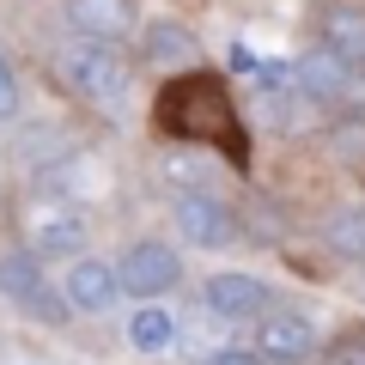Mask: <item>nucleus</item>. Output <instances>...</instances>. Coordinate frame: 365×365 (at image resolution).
<instances>
[{
  "instance_id": "obj_13",
  "label": "nucleus",
  "mask_w": 365,
  "mask_h": 365,
  "mask_svg": "<svg viewBox=\"0 0 365 365\" xmlns=\"http://www.w3.org/2000/svg\"><path fill=\"white\" fill-rule=\"evenodd\" d=\"M128 347L134 353H170V347H177V317H170L165 304L146 299L140 311L128 317Z\"/></svg>"
},
{
  "instance_id": "obj_12",
  "label": "nucleus",
  "mask_w": 365,
  "mask_h": 365,
  "mask_svg": "<svg viewBox=\"0 0 365 365\" xmlns=\"http://www.w3.org/2000/svg\"><path fill=\"white\" fill-rule=\"evenodd\" d=\"M140 55H146V67H189L201 55V37L182 19H153L140 37Z\"/></svg>"
},
{
  "instance_id": "obj_4",
  "label": "nucleus",
  "mask_w": 365,
  "mask_h": 365,
  "mask_svg": "<svg viewBox=\"0 0 365 365\" xmlns=\"http://www.w3.org/2000/svg\"><path fill=\"white\" fill-rule=\"evenodd\" d=\"M116 280L134 299H165L182 280V256L170 244H158V237H140V244H128V256L116 262Z\"/></svg>"
},
{
  "instance_id": "obj_15",
  "label": "nucleus",
  "mask_w": 365,
  "mask_h": 365,
  "mask_svg": "<svg viewBox=\"0 0 365 365\" xmlns=\"http://www.w3.org/2000/svg\"><path fill=\"white\" fill-rule=\"evenodd\" d=\"M86 220L79 213H49V220L37 225V256H79L86 250Z\"/></svg>"
},
{
  "instance_id": "obj_17",
  "label": "nucleus",
  "mask_w": 365,
  "mask_h": 365,
  "mask_svg": "<svg viewBox=\"0 0 365 365\" xmlns=\"http://www.w3.org/2000/svg\"><path fill=\"white\" fill-rule=\"evenodd\" d=\"M335 158L341 165H365V116L335 122Z\"/></svg>"
},
{
  "instance_id": "obj_5",
  "label": "nucleus",
  "mask_w": 365,
  "mask_h": 365,
  "mask_svg": "<svg viewBox=\"0 0 365 365\" xmlns=\"http://www.w3.org/2000/svg\"><path fill=\"white\" fill-rule=\"evenodd\" d=\"M292 73H299V91L311 98V104H359V98H365V73H359V67H347L329 43H323V49H311Z\"/></svg>"
},
{
  "instance_id": "obj_14",
  "label": "nucleus",
  "mask_w": 365,
  "mask_h": 365,
  "mask_svg": "<svg viewBox=\"0 0 365 365\" xmlns=\"http://www.w3.org/2000/svg\"><path fill=\"white\" fill-rule=\"evenodd\" d=\"M323 43H329L347 67H359V73H365V13H353V6L323 13Z\"/></svg>"
},
{
  "instance_id": "obj_9",
  "label": "nucleus",
  "mask_w": 365,
  "mask_h": 365,
  "mask_svg": "<svg viewBox=\"0 0 365 365\" xmlns=\"http://www.w3.org/2000/svg\"><path fill=\"white\" fill-rule=\"evenodd\" d=\"M158 177L177 189V195H213V182H225V170H220V158L207 153V146H170L165 158H158Z\"/></svg>"
},
{
  "instance_id": "obj_6",
  "label": "nucleus",
  "mask_w": 365,
  "mask_h": 365,
  "mask_svg": "<svg viewBox=\"0 0 365 365\" xmlns=\"http://www.w3.org/2000/svg\"><path fill=\"white\" fill-rule=\"evenodd\" d=\"M177 232L195 250H232L237 237H244L237 232V213L225 207L220 195H182L177 201Z\"/></svg>"
},
{
  "instance_id": "obj_21",
  "label": "nucleus",
  "mask_w": 365,
  "mask_h": 365,
  "mask_svg": "<svg viewBox=\"0 0 365 365\" xmlns=\"http://www.w3.org/2000/svg\"><path fill=\"white\" fill-rule=\"evenodd\" d=\"M359 299H365V274H359Z\"/></svg>"
},
{
  "instance_id": "obj_2",
  "label": "nucleus",
  "mask_w": 365,
  "mask_h": 365,
  "mask_svg": "<svg viewBox=\"0 0 365 365\" xmlns=\"http://www.w3.org/2000/svg\"><path fill=\"white\" fill-rule=\"evenodd\" d=\"M61 73H67V86H73L86 104H98V110H122L128 104V86H134L128 61H122L110 43H73V49H61Z\"/></svg>"
},
{
  "instance_id": "obj_18",
  "label": "nucleus",
  "mask_w": 365,
  "mask_h": 365,
  "mask_svg": "<svg viewBox=\"0 0 365 365\" xmlns=\"http://www.w3.org/2000/svg\"><path fill=\"white\" fill-rule=\"evenodd\" d=\"M19 116V73H13V61L0 55V122H13Z\"/></svg>"
},
{
  "instance_id": "obj_7",
  "label": "nucleus",
  "mask_w": 365,
  "mask_h": 365,
  "mask_svg": "<svg viewBox=\"0 0 365 365\" xmlns=\"http://www.w3.org/2000/svg\"><path fill=\"white\" fill-rule=\"evenodd\" d=\"M256 353L262 359H311L317 353V329H311V317H299V311H268L256 323Z\"/></svg>"
},
{
  "instance_id": "obj_3",
  "label": "nucleus",
  "mask_w": 365,
  "mask_h": 365,
  "mask_svg": "<svg viewBox=\"0 0 365 365\" xmlns=\"http://www.w3.org/2000/svg\"><path fill=\"white\" fill-rule=\"evenodd\" d=\"M0 299H13L19 311L43 317V323H67V317H73L67 292H49V280H43V268H37V250L0 256Z\"/></svg>"
},
{
  "instance_id": "obj_16",
  "label": "nucleus",
  "mask_w": 365,
  "mask_h": 365,
  "mask_svg": "<svg viewBox=\"0 0 365 365\" xmlns=\"http://www.w3.org/2000/svg\"><path fill=\"white\" fill-rule=\"evenodd\" d=\"M323 237H329L335 256L365 262V201H359V207H335V213H329V225H323Z\"/></svg>"
},
{
  "instance_id": "obj_10",
  "label": "nucleus",
  "mask_w": 365,
  "mask_h": 365,
  "mask_svg": "<svg viewBox=\"0 0 365 365\" xmlns=\"http://www.w3.org/2000/svg\"><path fill=\"white\" fill-rule=\"evenodd\" d=\"M67 25L79 43H116L134 31V6L128 0H67Z\"/></svg>"
},
{
  "instance_id": "obj_1",
  "label": "nucleus",
  "mask_w": 365,
  "mask_h": 365,
  "mask_svg": "<svg viewBox=\"0 0 365 365\" xmlns=\"http://www.w3.org/2000/svg\"><path fill=\"white\" fill-rule=\"evenodd\" d=\"M158 128L170 134V140H225L232 146V158L244 153L237 146V110L232 98H225L220 79H177V86L158 98Z\"/></svg>"
},
{
  "instance_id": "obj_19",
  "label": "nucleus",
  "mask_w": 365,
  "mask_h": 365,
  "mask_svg": "<svg viewBox=\"0 0 365 365\" xmlns=\"http://www.w3.org/2000/svg\"><path fill=\"white\" fill-rule=\"evenodd\" d=\"M207 365H274V359H262L256 347H225V353H213Z\"/></svg>"
},
{
  "instance_id": "obj_8",
  "label": "nucleus",
  "mask_w": 365,
  "mask_h": 365,
  "mask_svg": "<svg viewBox=\"0 0 365 365\" xmlns=\"http://www.w3.org/2000/svg\"><path fill=\"white\" fill-rule=\"evenodd\" d=\"M61 292H67V304H73V311H86V317H104L110 304L122 299V280H116V268H110V262H91V256H79L73 268H67Z\"/></svg>"
},
{
  "instance_id": "obj_11",
  "label": "nucleus",
  "mask_w": 365,
  "mask_h": 365,
  "mask_svg": "<svg viewBox=\"0 0 365 365\" xmlns=\"http://www.w3.org/2000/svg\"><path fill=\"white\" fill-rule=\"evenodd\" d=\"M201 304L213 317H262L268 311V280H256V274H213L201 287Z\"/></svg>"
},
{
  "instance_id": "obj_20",
  "label": "nucleus",
  "mask_w": 365,
  "mask_h": 365,
  "mask_svg": "<svg viewBox=\"0 0 365 365\" xmlns=\"http://www.w3.org/2000/svg\"><path fill=\"white\" fill-rule=\"evenodd\" d=\"M335 365H365V335H347L335 347Z\"/></svg>"
}]
</instances>
